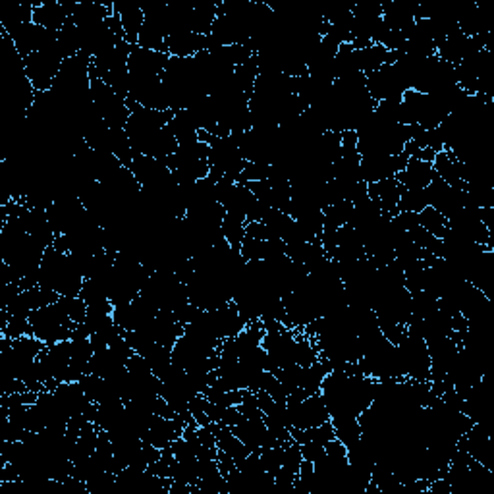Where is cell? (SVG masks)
I'll return each instance as SVG.
<instances>
[{
  "mask_svg": "<svg viewBox=\"0 0 494 494\" xmlns=\"http://www.w3.org/2000/svg\"><path fill=\"white\" fill-rule=\"evenodd\" d=\"M37 280L39 286L52 290L61 298H78L81 294L85 276L76 265L74 257L52 245L43 255Z\"/></svg>",
  "mask_w": 494,
  "mask_h": 494,
  "instance_id": "1",
  "label": "cell"
},
{
  "mask_svg": "<svg viewBox=\"0 0 494 494\" xmlns=\"http://www.w3.org/2000/svg\"><path fill=\"white\" fill-rule=\"evenodd\" d=\"M76 323L64 311L61 301L45 305L29 315V332L45 346L61 344L71 338Z\"/></svg>",
  "mask_w": 494,
  "mask_h": 494,
  "instance_id": "2",
  "label": "cell"
},
{
  "mask_svg": "<svg viewBox=\"0 0 494 494\" xmlns=\"http://www.w3.org/2000/svg\"><path fill=\"white\" fill-rule=\"evenodd\" d=\"M66 61H68V54L62 51L61 45H58V41L52 47L43 49L39 52H33L27 58H24L25 74L29 81H32L33 90L37 93L51 91Z\"/></svg>",
  "mask_w": 494,
  "mask_h": 494,
  "instance_id": "3",
  "label": "cell"
},
{
  "mask_svg": "<svg viewBox=\"0 0 494 494\" xmlns=\"http://www.w3.org/2000/svg\"><path fill=\"white\" fill-rule=\"evenodd\" d=\"M396 347L405 379L431 381V357L427 342L423 338L405 332Z\"/></svg>",
  "mask_w": 494,
  "mask_h": 494,
  "instance_id": "4",
  "label": "cell"
},
{
  "mask_svg": "<svg viewBox=\"0 0 494 494\" xmlns=\"http://www.w3.org/2000/svg\"><path fill=\"white\" fill-rule=\"evenodd\" d=\"M366 87L369 95L375 99V103H381V100H402L404 95L410 91L408 80L402 76V71L394 64H388L373 71V74H367Z\"/></svg>",
  "mask_w": 494,
  "mask_h": 494,
  "instance_id": "5",
  "label": "cell"
},
{
  "mask_svg": "<svg viewBox=\"0 0 494 494\" xmlns=\"http://www.w3.org/2000/svg\"><path fill=\"white\" fill-rule=\"evenodd\" d=\"M290 425L294 429H311L330 421V413L321 392L303 398L299 402H286Z\"/></svg>",
  "mask_w": 494,
  "mask_h": 494,
  "instance_id": "6",
  "label": "cell"
},
{
  "mask_svg": "<svg viewBox=\"0 0 494 494\" xmlns=\"http://www.w3.org/2000/svg\"><path fill=\"white\" fill-rule=\"evenodd\" d=\"M168 58L170 56L166 52L147 51V49H141L136 45L132 49V52H129V61H128L129 80H134V81L163 80Z\"/></svg>",
  "mask_w": 494,
  "mask_h": 494,
  "instance_id": "7",
  "label": "cell"
},
{
  "mask_svg": "<svg viewBox=\"0 0 494 494\" xmlns=\"http://www.w3.org/2000/svg\"><path fill=\"white\" fill-rule=\"evenodd\" d=\"M410 158L405 155L386 157V155H369L361 157V178L366 184L383 182L388 178H396V174L402 172L408 165Z\"/></svg>",
  "mask_w": 494,
  "mask_h": 494,
  "instance_id": "8",
  "label": "cell"
},
{
  "mask_svg": "<svg viewBox=\"0 0 494 494\" xmlns=\"http://www.w3.org/2000/svg\"><path fill=\"white\" fill-rule=\"evenodd\" d=\"M78 3H68V0H49V3H37L33 12V24L51 29V32H61L70 22Z\"/></svg>",
  "mask_w": 494,
  "mask_h": 494,
  "instance_id": "9",
  "label": "cell"
},
{
  "mask_svg": "<svg viewBox=\"0 0 494 494\" xmlns=\"http://www.w3.org/2000/svg\"><path fill=\"white\" fill-rule=\"evenodd\" d=\"M203 51H209V35L178 32L170 33L165 41V52L174 58H192Z\"/></svg>",
  "mask_w": 494,
  "mask_h": 494,
  "instance_id": "10",
  "label": "cell"
},
{
  "mask_svg": "<svg viewBox=\"0 0 494 494\" xmlns=\"http://www.w3.org/2000/svg\"><path fill=\"white\" fill-rule=\"evenodd\" d=\"M402 190H404V187L400 185V182L396 178H388V180H383V182L367 184L369 197L376 203V207H379L388 216H396L400 213L398 211V201H400Z\"/></svg>",
  "mask_w": 494,
  "mask_h": 494,
  "instance_id": "11",
  "label": "cell"
},
{
  "mask_svg": "<svg viewBox=\"0 0 494 494\" xmlns=\"http://www.w3.org/2000/svg\"><path fill=\"white\" fill-rule=\"evenodd\" d=\"M112 12L120 18L126 43H129V45L136 47L138 45V37H139L143 24H145L143 6H138V5H132V3H112Z\"/></svg>",
  "mask_w": 494,
  "mask_h": 494,
  "instance_id": "12",
  "label": "cell"
},
{
  "mask_svg": "<svg viewBox=\"0 0 494 494\" xmlns=\"http://www.w3.org/2000/svg\"><path fill=\"white\" fill-rule=\"evenodd\" d=\"M434 176H437V174H434L432 163L410 158L405 168L396 174V180L400 182L404 190H425Z\"/></svg>",
  "mask_w": 494,
  "mask_h": 494,
  "instance_id": "13",
  "label": "cell"
},
{
  "mask_svg": "<svg viewBox=\"0 0 494 494\" xmlns=\"http://www.w3.org/2000/svg\"><path fill=\"white\" fill-rule=\"evenodd\" d=\"M396 54L398 52H390L386 51L385 47L381 45H371L367 49H363V51H357V58H359V70L363 71V74H373V71L376 70H381L388 64H394L396 61Z\"/></svg>",
  "mask_w": 494,
  "mask_h": 494,
  "instance_id": "14",
  "label": "cell"
},
{
  "mask_svg": "<svg viewBox=\"0 0 494 494\" xmlns=\"http://www.w3.org/2000/svg\"><path fill=\"white\" fill-rule=\"evenodd\" d=\"M417 224L421 228H425L427 232H431V234L439 240H442V236L446 234V230H448V221L437 209H432V207H425L423 211L417 213Z\"/></svg>",
  "mask_w": 494,
  "mask_h": 494,
  "instance_id": "15",
  "label": "cell"
},
{
  "mask_svg": "<svg viewBox=\"0 0 494 494\" xmlns=\"http://www.w3.org/2000/svg\"><path fill=\"white\" fill-rule=\"evenodd\" d=\"M425 207H429L425 190H402L398 211L402 213H421Z\"/></svg>",
  "mask_w": 494,
  "mask_h": 494,
  "instance_id": "16",
  "label": "cell"
}]
</instances>
